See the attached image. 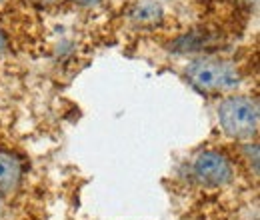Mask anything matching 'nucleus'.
Returning <instances> with one entry per match:
<instances>
[{"label": "nucleus", "mask_w": 260, "mask_h": 220, "mask_svg": "<svg viewBox=\"0 0 260 220\" xmlns=\"http://www.w3.org/2000/svg\"><path fill=\"white\" fill-rule=\"evenodd\" d=\"M186 78L202 95H222L234 90L240 84V72L234 64L210 56L188 64Z\"/></svg>", "instance_id": "f257e3e1"}, {"label": "nucleus", "mask_w": 260, "mask_h": 220, "mask_svg": "<svg viewBox=\"0 0 260 220\" xmlns=\"http://www.w3.org/2000/svg\"><path fill=\"white\" fill-rule=\"evenodd\" d=\"M222 132L234 140H252L258 134V102L248 96H226L218 106Z\"/></svg>", "instance_id": "f03ea898"}, {"label": "nucleus", "mask_w": 260, "mask_h": 220, "mask_svg": "<svg viewBox=\"0 0 260 220\" xmlns=\"http://www.w3.org/2000/svg\"><path fill=\"white\" fill-rule=\"evenodd\" d=\"M192 174L202 186L208 188H222L234 178L232 162L218 150L198 152L192 160Z\"/></svg>", "instance_id": "7ed1b4c3"}, {"label": "nucleus", "mask_w": 260, "mask_h": 220, "mask_svg": "<svg viewBox=\"0 0 260 220\" xmlns=\"http://www.w3.org/2000/svg\"><path fill=\"white\" fill-rule=\"evenodd\" d=\"M22 180V164L12 152L0 150V194L16 192Z\"/></svg>", "instance_id": "20e7f679"}, {"label": "nucleus", "mask_w": 260, "mask_h": 220, "mask_svg": "<svg viewBox=\"0 0 260 220\" xmlns=\"http://www.w3.org/2000/svg\"><path fill=\"white\" fill-rule=\"evenodd\" d=\"M164 18V6L160 0H136L130 8V20L140 26L158 24Z\"/></svg>", "instance_id": "39448f33"}, {"label": "nucleus", "mask_w": 260, "mask_h": 220, "mask_svg": "<svg viewBox=\"0 0 260 220\" xmlns=\"http://www.w3.org/2000/svg\"><path fill=\"white\" fill-rule=\"evenodd\" d=\"M76 4H80V6H94V4H98L100 0H74Z\"/></svg>", "instance_id": "423d86ee"}, {"label": "nucleus", "mask_w": 260, "mask_h": 220, "mask_svg": "<svg viewBox=\"0 0 260 220\" xmlns=\"http://www.w3.org/2000/svg\"><path fill=\"white\" fill-rule=\"evenodd\" d=\"M6 48V38H4V34L0 30V50H4Z\"/></svg>", "instance_id": "0eeeda50"}, {"label": "nucleus", "mask_w": 260, "mask_h": 220, "mask_svg": "<svg viewBox=\"0 0 260 220\" xmlns=\"http://www.w3.org/2000/svg\"><path fill=\"white\" fill-rule=\"evenodd\" d=\"M0 212H2V200H0Z\"/></svg>", "instance_id": "6e6552de"}, {"label": "nucleus", "mask_w": 260, "mask_h": 220, "mask_svg": "<svg viewBox=\"0 0 260 220\" xmlns=\"http://www.w3.org/2000/svg\"><path fill=\"white\" fill-rule=\"evenodd\" d=\"M2 2H6V0H0V4H2Z\"/></svg>", "instance_id": "1a4fd4ad"}]
</instances>
